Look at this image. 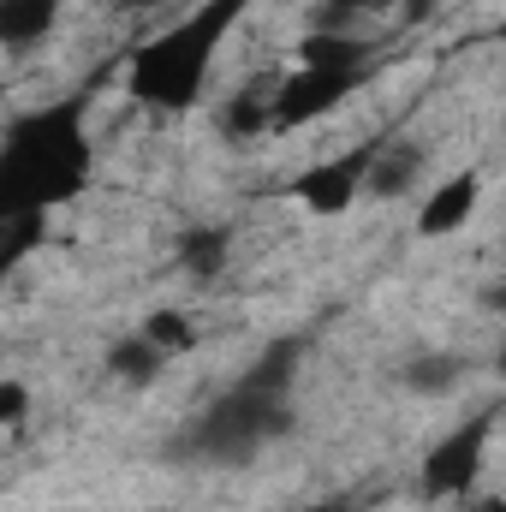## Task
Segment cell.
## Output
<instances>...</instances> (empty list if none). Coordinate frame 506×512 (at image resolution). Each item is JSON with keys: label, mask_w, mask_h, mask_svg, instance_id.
<instances>
[{"label": "cell", "mask_w": 506, "mask_h": 512, "mask_svg": "<svg viewBox=\"0 0 506 512\" xmlns=\"http://www.w3.org/2000/svg\"><path fill=\"white\" fill-rule=\"evenodd\" d=\"M90 185V137L78 108H48L6 131L0 143V209L48 215Z\"/></svg>", "instance_id": "obj_1"}, {"label": "cell", "mask_w": 506, "mask_h": 512, "mask_svg": "<svg viewBox=\"0 0 506 512\" xmlns=\"http://www.w3.org/2000/svg\"><path fill=\"white\" fill-rule=\"evenodd\" d=\"M245 6H251V0H203L191 18H179L173 30H161L155 42H143V48L131 54V72H126L131 102L161 108V114L197 108V96L209 90L215 48H221V36L233 30V18H239Z\"/></svg>", "instance_id": "obj_2"}, {"label": "cell", "mask_w": 506, "mask_h": 512, "mask_svg": "<svg viewBox=\"0 0 506 512\" xmlns=\"http://www.w3.org/2000/svg\"><path fill=\"white\" fill-rule=\"evenodd\" d=\"M286 429H292V399L239 382L179 435V453L203 459V465H245V459H256V447L280 441Z\"/></svg>", "instance_id": "obj_3"}, {"label": "cell", "mask_w": 506, "mask_h": 512, "mask_svg": "<svg viewBox=\"0 0 506 512\" xmlns=\"http://www.w3.org/2000/svg\"><path fill=\"white\" fill-rule=\"evenodd\" d=\"M370 72H328V66H292L268 90V131H298L322 114H334Z\"/></svg>", "instance_id": "obj_4"}, {"label": "cell", "mask_w": 506, "mask_h": 512, "mask_svg": "<svg viewBox=\"0 0 506 512\" xmlns=\"http://www.w3.org/2000/svg\"><path fill=\"white\" fill-rule=\"evenodd\" d=\"M489 435H495V411H477L471 423H459L453 435H441L429 447V459H423V495H435V501L471 495L477 471H483V453H489Z\"/></svg>", "instance_id": "obj_5"}, {"label": "cell", "mask_w": 506, "mask_h": 512, "mask_svg": "<svg viewBox=\"0 0 506 512\" xmlns=\"http://www.w3.org/2000/svg\"><path fill=\"white\" fill-rule=\"evenodd\" d=\"M370 149H376V143H370ZM370 149L340 155V161H316V167H304V173L292 179V197H298L310 215H346V209L358 203V191H364Z\"/></svg>", "instance_id": "obj_6"}, {"label": "cell", "mask_w": 506, "mask_h": 512, "mask_svg": "<svg viewBox=\"0 0 506 512\" xmlns=\"http://www.w3.org/2000/svg\"><path fill=\"white\" fill-rule=\"evenodd\" d=\"M477 197H483V179H477V173L447 179V185L423 203V215H417V239H447V233H459V227L477 215Z\"/></svg>", "instance_id": "obj_7"}, {"label": "cell", "mask_w": 506, "mask_h": 512, "mask_svg": "<svg viewBox=\"0 0 506 512\" xmlns=\"http://www.w3.org/2000/svg\"><path fill=\"white\" fill-rule=\"evenodd\" d=\"M423 161H429V149H423V143H411V137L376 143V149H370V167H364V185H370L376 197H405V191L417 185Z\"/></svg>", "instance_id": "obj_8"}, {"label": "cell", "mask_w": 506, "mask_h": 512, "mask_svg": "<svg viewBox=\"0 0 506 512\" xmlns=\"http://www.w3.org/2000/svg\"><path fill=\"white\" fill-rule=\"evenodd\" d=\"M60 12H66V0H0V48H12V54L36 48L60 24Z\"/></svg>", "instance_id": "obj_9"}, {"label": "cell", "mask_w": 506, "mask_h": 512, "mask_svg": "<svg viewBox=\"0 0 506 512\" xmlns=\"http://www.w3.org/2000/svg\"><path fill=\"white\" fill-rule=\"evenodd\" d=\"M370 60H376V48L346 30H316L298 48V66H328V72H370Z\"/></svg>", "instance_id": "obj_10"}, {"label": "cell", "mask_w": 506, "mask_h": 512, "mask_svg": "<svg viewBox=\"0 0 506 512\" xmlns=\"http://www.w3.org/2000/svg\"><path fill=\"white\" fill-rule=\"evenodd\" d=\"M227 256H233V233L227 227H191V233H179V268L191 280H215L227 268Z\"/></svg>", "instance_id": "obj_11"}, {"label": "cell", "mask_w": 506, "mask_h": 512, "mask_svg": "<svg viewBox=\"0 0 506 512\" xmlns=\"http://www.w3.org/2000/svg\"><path fill=\"white\" fill-rule=\"evenodd\" d=\"M108 370H114L126 387H149L161 370H167V358H161L143 334H126V340H114V346H108Z\"/></svg>", "instance_id": "obj_12"}, {"label": "cell", "mask_w": 506, "mask_h": 512, "mask_svg": "<svg viewBox=\"0 0 506 512\" xmlns=\"http://www.w3.org/2000/svg\"><path fill=\"white\" fill-rule=\"evenodd\" d=\"M465 382V358L459 352H417L411 364H405V387L411 393H453V387Z\"/></svg>", "instance_id": "obj_13"}, {"label": "cell", "mask_w": 506, "mask_h": 512, "mask_svg": "<svg viewBox=\"0 0 506 512\" xmlns=\"http://www.w3.org/2000/svg\"><path fill=\"white\" fill-rule=\"evenodd\" d=\"M298 358H304V346H298V340H274L251 370L239 376V382L262 387V393H286V387H292V370H298Z\"/></svg>", "instance_id": "obj_14"}, {"label": "cell", "mask_w": 506, "mask_h": 512, "mask_svg": "<svg viewBox=\"0 0 506 512\" xmlns=\"http://www.w3.org/2000/svg\"><path fill=\"white\" fill-rule=\"evenodd\" d=\"M143 340H149L161 358H185V352H197V322H191L185 310H155V316L143 322Z\"/></svg>", "instance_id": "obj_15"}, {"label": "cell", "mask_w": 506, "mask_h": 512, "mask_svg": "<svg viewBox=\"0 0 506 512\" xmlns=\"http://www.w3.org/2000/svg\"><path fill=\"white\" fill-rule=\"evenodd\" d=\"M221 126H227V137H262L268 131V84L256 78L251 90H239L233 102H227V114H221Z\"/></svg>", "instance_id": "obj_16"}, {"label": "cell", "mask_w": 506, "mask_h": 512, "mask_svg": "<svg viewBox=\"0 0 506 512\" xmlns=\"http://www.w3.org/2000/svg\"><path fill=\"white\" fill-rule=\"evenodd\" d=\"M36 233H42V215H12V209H0V274L36 245Z\"/></svg>", "instance_id": "obj_17"}, {"label": "cell", "mask_w": 506, "mask_h": 512, "mask_svg": "<svg viewBox=\"0 0 506 512\" xmlns=\"http://www.w3.org/2000/svg\"><path fill=\"white\" fill-rule=\"evenodd\" d=\"M24 411H30V387L24 382H0V429L24 423Z\"/></svg>", "instance_id": "obj_18"}, {"label": "cell", "mask_w": 506, "mask_h": 512, "mask_svg": "<svg viewBox=\"0 0 506 512\" xmlns=\"http://www.w3.org/2000/svg\"><path fill=\"white\" fill-rule=\"evenodd\" d=\"M381 6H393V0H334V12H381Z\"/></svg>", "instance_id": "obj_19"}, {"label": "cell", "mask_w": 506, "mask_h": 512, "mask_svg": "<svg viewBox=\"0 0 506 512\" xmlns=\"http://www.w3.org/2000/svg\"><path fill=\"white\" fill-rule=\"evenodd\" d=\"M471 512H506V501H501V495H483V501H477Z\"/></svg>", "instance_id": "obj_20"}, {"label": "cell", "mask_w": 506, "mask_h": 512, "mask_svg": "<svg viewBox=\"0 0 506 512\" xmlns=\"http://www.w3.org/2000/svg\"><path fill=\"white\" fill-rule=\"evenodd\" d=\"M304 512H358L352 501H322V507H304Z\"/></svg>", "instance_id": "obj_21"}, {"label": "cell", "mask_w": 506, "mask_h": 512, "mask_svg": "<svg viewBox=\"0 0 506 512\" xmlns=\"http://www.w3.org/2000/svg\"><path fill=\"white\" fill-rule=\"evenodd\" d=\"M126 12H149V6H161V0H120Z\"/></svg>", "instance_id": "obj_22"}, {"label": "cell", "mask_w": 506, "mask_h": 512, "mask_svg": "<svg viewBox=\"0 0 506 512\" xmlns=\"http://www.w3.org/2000/svg\"><path fill=\"white\" fill-rule=\"evenodd\" d=\"M155 512H173V507H155Z\"/></svg>", "instance_id": "obj_23"}]
</instances>
